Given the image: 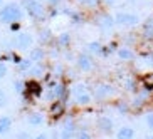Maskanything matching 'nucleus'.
Masks as SVG:
<instances>
[{
	"label": "nucleus",
	"mask_w": 153,
	"mask_h": 139,
	"mask_svg": "<svg viewBox=\"0 0 153 139\" xmlns=\"http://www.w3.org/2000/svg\"><path fill=\"white\" fill-rule=\"evenodd\" d=\"M146 126H148V129L153 131V112H148V114H146Z\"/></svg>",
	"instance_id": "393cba45"
},
{
	"label": "nucleus",
	"mask_w": 153,
	"mask_h": 139,
	"mask_svg": "<svg viewBox=\"0 0 153 139\" xmlns=\"http://www.w3.org/2000/svg\"><path fill=\"white\" fill-rule=\"evenodd\" d=\"M14 87H15V92H24V82H19V81H15L14 82Z\"/></svg>",
	"instance_id": "bb28decb"
},
{
	"label": "nucleus",
	"mask_w": 153,
	"mask_h": 139,
	"mask_svg": "<svg viewBox=\"0 0 153 139\" xmlns=\"http://www.w3.org/2000/svg\"><path fill=\"white\" fill-rule=\"evenodd\" d=\"M77 139H91V136L86 132V131H79V134H77Z\"/></svg>",
	"instance_id": "c85d7f7f"
},
{
	"label": "nucleus",
	"mask_w": 153,
	"mask_h": 139,
	"mask_svg": "<svg viewBox=\"0 0 153 139\" xmlns=\"http://www.w3.org/2000/svg\"><path fill=\"white\" fill-rule=\"evenodd\" d=\"M10 29H12V30H19V22H15V24H10Z\"/></svg>",
	"instance_id": "473e14b6"
},
{
	"label": "nucleus",
	"mask_w": 153,
	"mask_h": 139,
	"mask_svg": "<svg viewBox=\"0 0 153 139\" xmlns=\"http://www.w3.org/2000/svg\"><path fill=\"white\" fill-rule=\"evenodd\" d=\"M82 92H88L84 84H76L74 87H72V94H74V97H76V96H79V94H82Z\"/></svg>",
	"instance_id": "aec40b11"
},
{
	"label": "nucleus",
	"mask_w": 153,
	"mask_h": 139,
	"mask_svg": "<svg viewBox=\"0 0 153 139\" xmlns=\"http://www.w3.org/2000/svg\"><path fill=\"white\" fill-rule=\"evenodd\" d=\"M133 138H135V129L130 127V126L120 127V131H118V134H116V139H133Z\"/></svg>",
	"instance_id": "1a4fd4ad"
},
{
	"label": "nucleus",
	"mask_w": 153,
	"mask_h": 139,
	"mask_svg": "<svg viewBox=\"0 0 153 139\" xmlns=\"http://www.w3.org/2000/svg\"><path fill=\"white\" fill-rule=\"evenodd\" d=\"M32 64L34 62H32L30 59H20V62L17 64V69L19 71H29L32 67Z\"/></svg>",
	"instance_id": "6ab92c4d"
},
{
	"label": "nucleus",
	"mask_w": 153,
	"mask_h": 139,
	"mask_svg": "<svg viewBox=\"0 0 153 139\" xmlns=\"http://www.w3.org/2000/svg\"><path fill=\"white\" fill-rule=\"evenodd\" d=\"M25 9H27V12L30 14V17L39 18V20H42L44 15H45V9L42 7L41 2H37V0H27V2H25Z\"/></svg>",
	"instance_id": "f03ea898"
},
{
	"label": "nucleus",
	"mask_w": 153,
	"mask_h": 139,
	"mask_svg": "<svg viewBox=\"0 0 153 139\" xmlns=\"http://www.w3.org/2000/svg\"><path fill=\"white\" fill-rule=\"evenodd\" d=\"M7 72H9V69H7V65H5L4 62H0V79H4V77L7 76Z\"/></svg>",
	"instance_id": "a878e982"
},
{
	"label": "nucleus",
	"mask_w": 153,
	"mask_h": 139,
	"mask_svg": "<svg viewBox=\"0 0 153 139\" xmlns=\"http://www.w3.org/2000/svg\"><path fill=\"white\" fill-rule=\"evenodd\" d=\"M106 2H109V4H111V2H114V0H106Z\"/></svg>",
	"instance_id": "72a5a7b5"
},
{
	"label": "nucleus",
	"mask_w": 153,
	"mask_h": 139,
	"mask_svg": "<svg viewBox=\"0 0 153 139\" xmlns=\"http://www.w3.org/2000/svg\"><path fill=\"white\" fill-rule=\"evenodd\" d=\"M113 24H114V18H113V17H109V15H106V17L103 18V22H101V25L108 29V27H111Z\"/></svg>",
	"instance_id": "5701e85b"
},
{
	"label": "nucleus",
	"mask_w": 153,
	"mask_h": 139,
	"mask_svg": "<svg viewBox=\"0 0 153 139\" xmlns=\"http://www.w3.org/2000/svg\"><path fill=\"white\" fill-rule=\"evenodd\" d=\"M12 127V119L9 116H0V136L7 134Z\"/></svg>",
	"instance_id": "f8f14e48"
},
{
	"label": "nucleus",
	"mask_w": 153,
	"mask_h": 139,
	"mask_svg": "<svg viewBox=\"0 0 153 139\" xmlns=\"http://www.w3.org/2000/svg\"><path fill=\"white\" fill-rule=\"evenodd\" d=\"M114 24H120V25H136L138 24V15L135 14H116L114 15Z\"/></svg>",
	"instance_id": "7ed1b4c3"
},
{
	"label": "nucleus",
	"mask_w": 153,
	"mask_h": 139,
	"mask_svg": "<svg viewBox=\"0 0 153 139\" xmlns=\"http://www.w3.org/2000/svg\"><path fill=\"white\" fill-rule=\"evenodd\" d=\"M141 84H143V87L146 90H152L153 89V72L145 74V76L141 77Z\"/></svg>",
	"instance_id": "f3484780"
},
{
	"label": "nucleus",
	"mask_w": 153,
	"mask_h": 139,
	"mask_svg": "<svg viewBox=\"0 0 153 139\" xmlns=\"http://www.w3.org/2000/svg\"><path fill=\"white\" fill-rule=\"evenodd\" d=\"M27 74H30L32 77H41L42 74H44V65H42L41 62L32 64V67L27 71Z\"/></svg>",
	"instance_id": "4468645a"
},
{
	"label": "nucleus",
	"mask_w": 153,
	"mask_h": 139,
	"mask_svg": "<svg viewBox=\"0 0 153 139\" xmlns=\"http://www.w3.org/2000/svg\"><path fill=\"white\" fill-rule=\"evenodd\" d=\"M24 2H27V0H24Z\"/></svg>",
	"instance_id": "f704fd0d"
},
{
	"label": "nucleus",
	"mask_w": 153,
	"mask_h": 139,
	"mask_svg": "<svg viewBox=\"0 0 153 139\" xmlns=\"http://www.w3.org/2000/svg\"><path fill=\"white\" fill-rule=\"evenodd\" d=\"M32 45V35L30 34H25V32H20L15 39V47L20 50H25Z\"/></svg>",
	"instance_id": "20e7f679"
},
{
	"label": "nucleus",
	"mask_w": 153,
	"mask_h": 139,
	"mask_svg": "<svg viewBox=\"0 0 153 139\" xmlns=\"http://www.w3.org/2000/svg\"><path fill=\"white\" fill-rule=\"evenodd\" d=\"M74 138V124L71 121H68L64 124V127H61V139H72Z\"/></svg>",
	"instance_id": "9b49d317"
},
{
	"label": "nucleus",
	"mask_w": 153,
	"mask_h": 139,
	"mask_svg": "<svg viewBox=\"0 0 153 139\" xmlns=\"http://www.w3.org/2000/svg\"><path fill=\"white\" fill-rule=\"evenodd\" d=\"M96 97L98 99H104V97H109V96L114 94V87L113 85H108V84H103V85H98L96 89Z\"/></svg>",
	"instance_id": "0eeeda50"
},
{
	"label": "nucleus",
	"mask_w": 153,
	"mask_h": 139,
	"mask_svg": "<svg viewBox=\"0 0 153 139\" xmlns=\"http://www.w3.org/2000/svg\"><path fill=\"white\" fill-rule=\"evenodd\" d=\"M17 139H32V138H30V134H29L27 131H20V132L17 134Z\"/></svg>",
	"instance_id": "cd10ccee"
},
{
	"label": "nucleus",
	"mask_w": 153,
	"mask_h": 139,
	"mask_svg": "<svg viewBox=\"0 0 153 139\" xmlns=\"http://www.w3.org/2000/svg\"><path fill=\"white\" fill-rule=\"evenodd\" d=\"M76 102L79 104V106H86V104L91 102V96L88 94V92H82V94L76 96Z\"/></svg>",
	"instance_id": "a211bd4d"
},
{
	"label": "nucleus",
	"mask_w": 153,
	"mask_h": 139,
	"mask_svg": "<svg viewBox=\"0 0 153 139\" xmlns=\"http://www.w3.org/2000/svg\"><path fill=\"white\" fill-rule=\"evenodd\" d=\"M34 139H51V138H49V134H47V132H41V134H37Z\"/></svg>",
	"instance_id": "c756f323"
},
{
	"label": "nucleus",
	"mask_w": 153,
	"mask_h": 139,
	"mask_svg": "<svg viewBox=\"0 0 153 139\" xmlns=\"http://www.w3.org/2000/svg\"><path fill=\"white\" fill-rule=\"evenodd\" d=\"M68 40H69V37H68V35H62V37H59V42H61V44H66Z\"/></svg>",
	"instance_id": "7c9ffc66"
},
{
	"label": "nucleus",
	"mask_w": 153,
	"mask_h": 139,
	"mask_svg": "<svg viewBox=\"0 0 153 139\" xmlns=\"http://www.w3.org/2000/svg\"><path fill=\"white\" fill-rule=\"evenodd\" d=\"M118 55H120L121 60H133V59H135V54H133L128 47H121V49L118 50Z\"/></svg>",
	"instance_id": "dca6fc26"
},
{
	"label": "nucleus",
	"mask_w": 153,
	"mask_h": 139,
	"mask_svg": "<svg viewBox=\"0 0 153 139\" xmlns=\"http://www.w3.org/2000/svg\"><path fill=\"white\" fill-rule=\"evenodd\" d=\"M24 17V9L19 4H7L0 9V24H15Z\"/></svg>",
	"instance_id": "f257e3e1"
},
{
	"label": "nucleus",
	"mask_w": 153,
	"mask_h": 139,
	"mask_svg": "<svg viewBox=\"0 0 153 139\" xmlns=\"http://www.w3.org/2000/svg\"><path fill=\"white\" fill-rule=\"evenodd\" d=\"M98 126H99V129L103 131V132H106V134H109L113 131V127H114V124H113V121L109 119L108 116H101L98 119Z\"/></svg>",
	"instance_id": "6e6552de"
},
{
	"label": "nucleus",
	"mask_w": 153,
	"mask_h": 139,
	"mask_svg": "<svg viewBox=\"0 0 153 139\" xmlns=\"http://www.w3.org/2000/svg\"><path fill=\"white\" fill-rule=\"evenodd\" d=\"M88 50L89 52H101V44L99 42H91V44H88Z\"/></svg>",
	"instance_id": "4be33fe9"
},
{
	"label": "nucleus",
	"mask_w": 153,
	"mask_h": 139,
	"mask_svg": "<svg viewBox=\"0 0 153 139\" xmlns=\"http://www.w3.org/2000/svg\"><path fill=\"white\" fill-rule=\"evenodd\" d=\"M44 121H45V117H44V114H41V112H32V114H29V117H27V122L30 126H34V127L44 124Z\"/></svg>",
	"instance_id": "9d476101"
},
{
	"label": "nucleus",
	"mask_w": 153,
	"mask_h": 139,
	"mask_svg": "<svg viewBox=\"0 0 153 139\" xmlns=\"http://www.w3.org/2000/svg\"><path fill=\"white\" fill-rule=\"evenodd\" d=\"M143 29H145V35H146V37H153V20H152V18L145 24Z\"/></svg>",
	"instance_id": "412c9836"
},
{
	"label": "nucleus",
	"mask_w": 153,
	"mask_h": 139,
	"mask_svg": "<svg viewBox=\"0 0 153 139\" xmlns=\"http://www.w3.org/2000/svg\"><path fill=\"white\" fill-rule=\"evenodd\" d=\"M44 57H45V52H44V49H41V47H34V49L30 50V60L34 64H37V62H41V60H44Z\"/></svg>",
	"instance_id": "ddd939ff"
},
{
	"label": "nucleus",
	"mask_w": 153,
	"mask_h": 139,
	"mask_svg": "<svg viewBox=\"0 0 153 139\" xmlns=\"http://www.w3.org/2000/svg\"><path fill=\"white\" fill-rule=\"evenodd\" d=\"M5 106H7V94L0 89V109L5 107Z\"/></svg>",
	"instance_id": "b1692460"
},
{
	"label": "nucleus",
	"mask_w": 153,
	"mask_h": 139,
	"mask_svg": "<svg viewBox=\"0 0 153 139\" xmlns=\"http://www.w3.org/2000/svg\"><path fill=\"white\" fill-rule=\"evenodd\" d=\"M125 85H126V89H130V90L133 89V82H131V81H126V84H125Z\"/></svg>",
	"instance_id": "2f4dec72"
},
{
	"label": "nucleus",
	"mask_w": 153,
	"mask_h": 139,
	"mask_svg": "<svg viewBox=\"0 0 153 139\" xmlns=\"http://www.w3.org/2000/svg\"><path fill=\"white\" fill-rule=\"evenodd\" d=\"M0 4H2V0H0Z\"/></svg>",
	"instance_id": "c9c22d12"
},
{
	"label": "nucleus",
	"mask_w": 153,
	"mask_h": 139,
	"mask_svg": "<svg viewBox=\"0 0 153 139\" xmlns=\"http://www.w3.org/2000/svg\"><path fill=\"white\" fill-rule=\"evenodd\" d=\"M24 92H27V96H30V97H34V96H39L42 92V87H41V84L37 81H29V82H25L24 84Z\"/></svg>",
	"instance_id": "39448f33"
},
{
	"label": "nucleus",
	"mask_w": 153,
	"mask_h": 139,
	"mask_svg": "<svg viewBox=\"0 0 153 139\" xmlns=\"http://www.w3.org/2000/svg\"><path fill=\"white\" fill-rule=\"evenodd\" d=\"M77 65H79L81 71L89 72L93 69V60H91V57L88 54H79V57H77Z\"/></svg>",
	"instance_id": "423d86ee"
},
{
	"label": "nucleus",
	"mask_w": 153,
	"mask_h": 139,
	"mask_svg": "<svg viewBox=\"0 0 153 139\" xmlns=\"http://www.w3.org/2000/svg\"><path fill=\"white\" fill-rule=\"evenodd\" d=\"M62 112H64V102L62 101H56V102L51 106V114L54 117H59Z\"/></svg>",
	"instance_id": "2eb2a0df"
}]
</instances>
